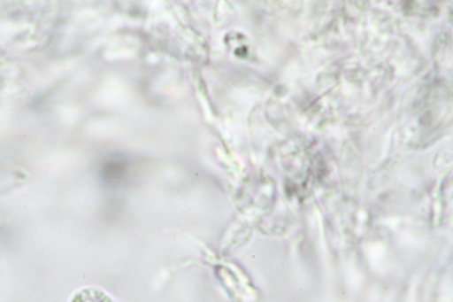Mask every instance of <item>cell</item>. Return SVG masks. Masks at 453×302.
Wrapping results in <instances>:
<instances>
[{
	"label": "cell",
	"instance_id": "1",
	"mask_svg": "<svg viewBox=\"0 0 453 302\" xmlns=\"http://www.w3.org/2000/svg\"><path fill=\"white\" fill-rule=\"evenodd\" d=\"M69 302H115L104 291L93 288H82L73 293Z\"/></svg>",
	"mask_w": 453,
	"mask_h": 302
}]
</instances>
